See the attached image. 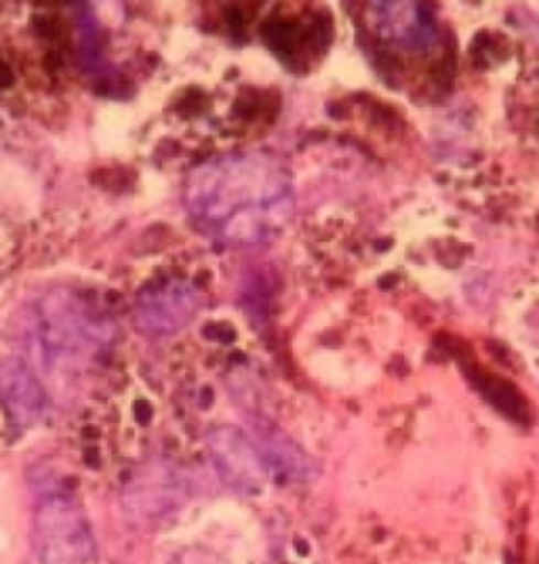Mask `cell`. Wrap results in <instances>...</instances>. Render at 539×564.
<instances>
[{"label":"cell","instance_id":"obj_1","mask_svg":"<svg viewBox=\"0 0 539 564\" xmlns=\"http://www.w3.org/2000/svg\"><path fill=\"white\" fill-rule=\"evenodd\" d=\"M184 200L203 235L254 249L281 235L293 209V186L289 171L270 154L236 152L196 166Z\"/></svg>","mask_w":539,"mask_h":564},{"label":"cell","instance_id":"obj_2","mask_svg":"<svg viewBox=\"0 0 539 564\" xmlns=\"http://www.w3.org/2000/svg\"><path fill=\"white\" fill-rule=\"evenodd\" d=\"M106 329L94 316L66 295H51L30 310L25 344L45 369L71 365L104 341Z\"/></svg>","mask_w":539,"mask_h":564},{"label":"cell","instance_id":"obj_6","mask_svg":"<svg viewBox=\"0 0 539 564\" xmlns=\"http://www.w3.org/2000/svg\"><path fill=\"white\" fill-rule=\"evenodd\" d=\"M45 386L22 358L0 360V409L20 430L41 422L47 413Z\"/></svg>","mask_w":539,"mask_h":564},{"label":"cell","instance_id":"obj_4","mask_svg":"<svg viewBox=\"0 0 539 564\" xmlns=\"http://www.w3.org/2000/svg\"><path fill=\"white\" fill-rule=\"evenodd\" d=\"M213 468L219 480L242 497L263 494L270 471L259 453L256 441L235 425H219L207 441Z\"/></svg>","mask_w":539,"mask_h":564},{"label":"cell","instance_id":"obj_7","mask_svg":"<svg viewBox=\"0 0 539 564\" xmlns=\"http://www.w3.org/2000/svg\"><path fill=\"white\" fill-rule=\"evenodd\" d=\"M182 499L184 494L171 476H163L161 480L157 478V485H138L127 495L129 506L140 517H163L166 512L180 508Z\"/></svg>","mask_w":539,"mask_h":564},{"label":"cell","instance_id":"obj_3","mask_svg":"<svg viewBox=\"0 0 539 564\" xmlns=\"http://www.w3.org/2000/svg\"><path fill=\"white\" fill-rule=\"evenodd\" d=\"M30 543L39 564H94V524L76 497L47 494L39 497Z\"/></svg>","mask_w":539,"mask_h":564},{"label":"cell","instance_id":"obj_5","mask_svg":"<svg viewBox=\"0 0 539 564\" xmlns=\"http://www.w3.org/2000/svg\"><path fill=\"white\" fill-rule=\"evenodd\" d=\"M201 304V293L188 282H161L141 293L136 306V323L145 333L171 335L188 327Z\"/></svg>","mask_w":539,"mask_h":564}]
</instances>
